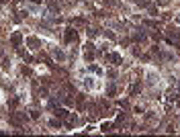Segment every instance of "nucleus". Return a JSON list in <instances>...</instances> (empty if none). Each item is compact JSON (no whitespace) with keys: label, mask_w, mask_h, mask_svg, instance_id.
Returning a JSON list of instances; mask_svg holds the SVG:
<instances>
[{"label":"nucleus","mask_w":180,"mask_h":137,"mask_svg":"<svg viewBox=\"0 0 180 137\" xmlns=\"http://www.w3.org/2000/svg\"><path fill=\"white\" fill-rule=\"evenodd\" d=\"M76 41V31L74 29H66V43H72Z\"/></svg>","instance_id":"obj_1"},{"label":"nucleus","mask_w":180,"mask_h":137,"mask_svg":"<svg viewBox=\"0 0 180 137\" xmlns=\"http://www.w3.org/2000/svg\"><path fill=\"white\" fill-rule=\"evenodd\" d=\"M19 43H21V33L12 35V45H19Z\"/></svg>","instance_id":"obj_2"},{"label":"nucleus","mask_w":180,"mask_h":137,"mask_svg":"<svg viewBox=\"0 0 180 137\" xmlns=\"http://www.w3.org/2000/svg\"><path fill=\"white\" fill-rule=\"evenodd\" d=\"M137 92H141V84H133L131 86V94H137Z\"/></svg>","instance_id":"obj_3"}]
</instances>
